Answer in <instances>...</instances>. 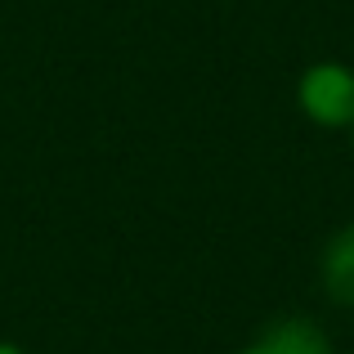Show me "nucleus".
<instances>
[{
	"mask_svg": "<svg viewBox=\"0 0 354 354\" xmlns=\"http://www.w3.org/2000/svg\"><path fill=\"white\" fill-rule=\"evenodd\" d=\"M350 130H354V126H350Z\"/></svg>",
	"mask_w": 354,
	"mask_h": 354,
	"instance_id": "5",
	"label": "nucleus"
},
{
	"mask_svg": "<svg viewBox=\"0 0 354 354\" xmlns=\"http://www.w3.org/2000/svg\"><path fill=\"white\" fill-rule=\"evenodd\" d=\"M0 354H27L23 346H9V341H0Z\"/></svg>",
	"mask_w": 354,
	"mask_h": 354,
	"instance_id": "4",
	"label": "nucleus"
},
{
	"mask_svg": "<svg viewBox=\"0 0 354 354\" xmlns=\"http://www.w3.org/2000/svg\"><path fill=\"white\" fill-rule=\"evenodd\" d=\"M319 283L332 305L354 310V220L328 238V247L319 256Z\"/></svg>",
	"mask_w": 354,
	"mask_h": 354,
	"instance_id": "2",
	"label": "nucleus"
},
{
	"mask_svg": "<svg viewBox=\"0 0 354 354\" xmlns=\"http://www.w3.org/2000/svg\"><path fill=\"white\" fill-rule=\"evenodd\" d=\"M234 354H283V350H278V346H274V341H269V337H265V332H260V337H256V341H251V346H242V350H234Z\"/></svg>",
	"mask_w": 354,
	"mask_h": 354,
	"instance_id": "3",
	"label": "nucleus"
},
{
	"mask_svg": "<svg viewBox=\"0 0 354 354\" xmlns=\"http://www.w3.org/2000/svg\"><path fill=\"white\" fill-rule=\"evenodd\" d=\"M296 108L319 130L354 126V68L341 59H314L296 77Z\"/></svg>",
	"mask_w": 354,
	"mask_h": 354,
	"instance_id": "1",
	"label": "nucleus"
}]
</instances>
